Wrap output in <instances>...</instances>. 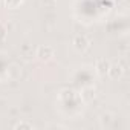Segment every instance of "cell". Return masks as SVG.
I'll list each match as a JSON object with an SVG mask.
<instances>
[{
  "mask_svg": "<svg viewBox=\"0 0 130 130\" xmlns=\"http://www.w3.org/2000/svg\"><path fill=\"white\" fill-rule=\"evenodd\" d=\"M23 2H25V0H2V3H3L6 8H9V9H15V8H19Z\"/></svg>",
  "mask_w": 130,
  "mask_h": 130,
  "instance_id": "ba28073f",
  "label": "cell"
},
{
  "mask_svg": "<svg viewBox=\"0 0 130 130\" xmlns=\"http://www.w3.org/2000/svg\"><path fill=\"white\" fill-rule=\"evenodd\" d=\"M72 47H74L78 54H84V52H87L89 47H90V40H89L86 35L78 34V35H75V37L72 38Z\"/></svg>",
  "mask_w": 130,
  "mask_h": 130,
  "instance_id": "5b68a950",
  "label": "cell"
},
{
  "mask_svg": "<svg viewBox=\"0 0 130 130\" xmlns=\"http://www.w3.org/2000/svg\"><path fill=\"white\" fill-rule=\"evenodd\" d=\"M71 78H72V83L80 87V89H84V87H90L93 86L95 83V72H93V68H89V66H78L77 69H74V72L71 74Z\"/></svg>",
  "mask_w": 130,
  "mask_h": 130,
  "instance_id": "3957f363",
  "label": "cell"
},
{
  "mask_svg": "<svg viewBox=\"0 0 130 130\" xmlns=\"http://www.w3.org/2000/svg\"><path fill=\"white\" fill-rule=\"evenodd\" d=\"M11 68H12V63L9 60V55L5 51H0V83L9 80Z\"/></svg>",
  "mask_w": 130,
  "mask_h": 130,
  "instance_id": "277c9868",
  "label": "cell"
},
{
  "mask_svg": "<svg viewBox=\"0 0 130 130\" xmlns=\"http://www.w3.org/2000/svg\"><path fill=\"white\" fill-rule=\"evenodd\" d=\"M35 57H37V60H40V61H51L54 57H55V49L52 47V46H47V44H44V46H38L37 47V52H35Z\"/></svg>",
  "mask_w": 130,
  "mask_h": 130,
  "instance_id": "8992f818",
  "label": "cell"
},
{
  "mask_svg": "<svg viewBox=\"0 0 130 130\" xmlns=\"http://www.w3.org/2000/svg\"><path fill=\"white\" fill-rule=\"evenodd\" d=\"M109 69H110V61L106 58H100L93 64V72L98 77H104L106 74H109Z\"/></svg>",
  "mask_w": 130,
  "mask_h": 130,
  "instance_id": "52a82bcc",
  "label": "cell"
},
{
  "mask_svg": "<svg viewBox=\"0 0 130 130\" xmlns=\"http://www.w3.org/2000/svg\"><path fill=\"white\" fill-rule=\"evenodd\" d=\"M32 127L34 125L31 122H25V121H22V122H19V124L14 125V128H32Z\"/></svg>",
  "mask_w": 130,
  "mask_h": 130,
  "instance_id": "30bf717a",
  "label": "cell"
},
{
  "mask_svg": "<svg viewBox=\"0 0 130 130\" xmlns=\"http://www.w3.org/2000/svg\"><path fill=\"white\" fill-rule=\"evenodd\" d=\"M57 104H58V110L69 118H77L78 115H81L86 101L83 100L81 93L75 89H61L57 98Z\"/></svg>",
  "mask_w": 130,
  "mask_h": 130,
  "instance_id": "7a4b0ae2",
  "label": "cell"
},
{
  "mask_svg": "<svg viewBox=\"0 0 130 130\" xmlns=\"http://www.w3.org/2000/svg\"><path fill=\"white\" fill-rule=\"evenodd\" d=\"M112 3L106 5V0H80L75 6V15L80 22L90 25L93 22H100L110 9Z\"/></svg>",
  "mask_w": 130,
  "mask_h": 130,
  "instance_id": "6da1fadb",
  "label": "cell"
},
{
  "mask_svg": "<svg viewBox=\"0 0 130 130\" xmlns=\"http://www.w3.org/2000/svg\"><path fill=\"white\" fill-rule=\"evenodd\" d=\"M6 37H8V28L5 23L0 22V41H5Z\"/></svg>",
  "mask_w": 130,
  "mask_h": 130,
  "instance_id": "9c48e42d",
  "label": "cell"
}]
</instances>
